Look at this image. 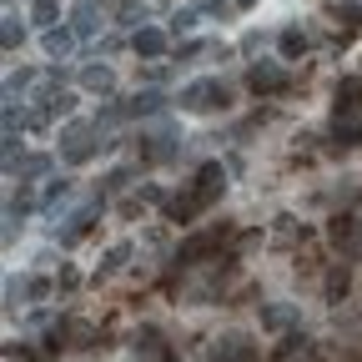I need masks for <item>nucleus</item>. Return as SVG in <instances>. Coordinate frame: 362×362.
<instances>
[{
	"label": "nucleus",
	"instance_id": "30",
	"mask_svg": "<svg viewBox=\"0 0 362 362\" xmlns=\"http://www.w3.org/2000/svg\"><path fill=\"white\" fill-rule=\"evenodd\" d=\"M277 237H282V242L297 237V216H277Z\"/></svg>",
	"mask_w": 362,
	"mask_h": 362
},
{
	"label": "nucleus",
	"instance_id": "3",
	"mask_svg": "<svg viewBox=\"0 0 362 362\" xmlns=\"http://www.w3.org/2000/svg\"><path fill=\"white\" fill-rule=\"evenodd\" d=\"M221 187H226V171H221V161H206V166H197L192 187H187V197H192V206H197V211H206V206L221 197Z\"/></svg>",
	"mask_w": 362,
	"mask_h": 362
},
{
	"label": "nucleus",
	"instance_id": "20",
	"mask_svg": "<svg viewBox=\"0 0 362 362\" xmlns=\"http://www.w3.org/2000/svg\"><path fill=\"white\" fill-rule=\"evenodd\" d=\"M11 171L25 176V181L30 176H45V171H51V156H21V161H11Z\"/></svg>",
	"mask_w": 362,
	"mask_h": 362
},
{
	"label": "nucleus",
	"instance_id": "11",
	"mask_svg": "<svg viewBox=\"0 0 362 362\" xmlns=\"http://www.w3.org/2000/svg\"><path fill=\"white\" fill-rule=\"evenodd\" d=\"M297 322V307L292 302H272V307H262V327L267 332H287Z\"/></svg>",
	"mask_w": 362,
	"mask_h": 362
},
{
	"label": "nucleus",
	"instance_id": "9",
	"mask_svg": "<svg viewBox=\"0 0 362 362\" xmlns=\"http://www.w3.org/2000/svg\"><path fill=\"white\" fill-rule=\"evenodd\" d=\"M96 216H101V197H96V202H86V206L61 226V242H66V247H71V242H81V237L90 232V221H96Z\"/></svg>",
	"mask_w": 362,
	"mask_h": 362
},
{
	"label": "nucleus",
	"instance_id": "5",
	"mask_svg": "<svg viewBox=\"0 0 362 362\" xmlns=\"http://www.w3.org/2000/svg\"><path fill=\"white\" fill-rule=\"evenodd\" d=\"M226 90L221 81H192L187 90H181V111H216V106H226Z\"/></svg>",
	"mask_w": 362,
	"mask_h": 362
},
{
	"label": "nucleus",
	"instance_id": "18",
	"mask_svg": "<svg viewBox=\"0 0 362 362\" xmlns=\"http://www.w3.org/2000/svg\"><path fill=\"white\" fill-rule=\"evenodd\" d=\"M126 257H131V242H116V247L101 257V267H96V282H101V277H116V272L126 267Z\"/></svg>",
	"mask_w": 362,
	"mask_h": 362
},
{
	"label": "nucleus",
	"instance_id": "7",
	"mask_svg": "<svg viewBox=\"0 0 362 362\" xmlns=\"http://www.w3.org/2000/svg\"><path fill=\"white\" fill-rule=\"evenodd\" d=\"M247 86L257 90V96H277V90L287 86V76H282V66H277V61H257V66L247 71Z\"/></svg>",
	"mask_w": 362,
	"mask_h": 362
},
{
	"label": "nucleus",
	"instance_id": "6",
	"mask_svg": "<svg viewBox=\"0 0 362 362\" xmlns=\"http://www.w3.org/2000/svg\"><path fill=\"white\" fill-rule=\"evenodd\" d=\"M141 161H171L176 151H181V136L171 131V126H151V131H141Z\"/></svg>",
	"mask_w": 362,
	"mask_h": 362
},
{
	"label": "nucleus",
	"instance_id": "33",
	"mask_svg": "<svg viewBox=\"0 0 362 362\" xmlns=\"http://www.w3.org/2000/svg\"><path fill=\"white\" fill-rule=\"evenodd\" d=\"M76 282H81V277H76V272H71V267H61V282H56V287H61V292H71Z\"/></svg>",
	"mask_w": 362,
	"mask_h": 362
},
{
	"label": "nucleus",
	"instance_id": "32",
	"mask_svg": "<svg viewBox=\"0 0 362 362\" xmlns=\"http://www.w3.org/2000/svg\"><path fill=\"white\" fill-rule=\"evenodd\" d=\"M126 181H131V171H126V166H121V171H111V176H106V192H121Z\"/></svg>",
	"mask_w": 362,
	"mask_h": 362
},
{
	"label": "nucleus",
	"instance_id": "13",
	"mask_svg": "<svg viewBox=\"0 0 362 362\" xmlns=\"http://www.w3.org/2000/svg\"><path fill=\"white\" fill-rule=\"evenodd\" d=\"M81 86L90 90V96H111V90H116V76H111V66H86V71H81Z\"/></svg>",
	"mask_w": 362,
	"mask_h": 362
},
{
	"label": "nucleus",
	"instance_id": "15",
	"mask_svg": "<svg viewBox=\"0 0 362 362\" xmlns=\"http://www.w3.org/2000/svg\"><path fill=\"white\" fill-rule=\"evenodd\" d=\"M161 106H166V96H161V90H141V96H131L121 111H126V116H156Z\"/></svg>",
	"mask_w": 362,
	"mask_h": 362
},
{
	"label": "nucleus",
	"instance_id": "17",
	"mask_svg": "<svg viewBox=\"0 0 362 362\" xmlns=\"http://www.w3.org/2000/svg\"><path fill=\"white\" fill-rule=\"evenodd\" d=\"M71 30L86 40V35H96L101 30V11L96 6H76V16H71Z\"/></svg>",
	"mask_w": 362,
	"mask_h": 362
},
{
	"label": "nucleus",
	"instance_id": "1",
	"mask_svg": "<svg viewBox=\"0 0 362 362\" xmlns=\"http://www.w3.org/2000/svg\"><path fill=\"white\" fill-rule=\"evenodd\" d=\"M332 141L347 151L362 141V76L337 86V111H332Z\"/></svg>",
	"mask_w": 362,
	"mask_h": 362
},
{
	"label": "nucleus",
	"instance_id": "24",
	"mask_svg": "<svg viewBox=\"0 0 362 362\" xmlns=\"http://www.w3.org/2000/svg\"><path fill=\"white\" fill-rule=\"evenodd\" d=\"M30 206H35V197H30V192H16V197H11V211H6V221H25V216H30Z\"/></svg>",
	"mask_w": 362,
	"mask_h": 362
},
{
	"label": "nucleus",
	"instance_id": "10",
	"mask_svg": "<svg viewBox=\"0 0 362 362\" xmlns=\"http://www.w3.org/2000/svg\"><path fill=\"white\" fill-rule=\"evenodd\" d=\"M40 51L51 56V61H66V56L76 51V30H61V25L45 30V35H40Z\"/></svg>",
	"mask_w": 362,
	"mask_h": 362
},
{
	"label": "nucleus",
	"instance_id": "23",
	"mask_svg": "<svg viewBox=\"0 0 362 362\" xmlns=\"http://www.w3.org/2000/svg\"><path fill=\"white\" fill-rule=\"evenodd\" d=\"M35 25H45V30H56V16H61V6H56V0H35Z\"/></svg>",
	"mask_w": 362,
	"mask_h": 362
},
{
	"label": "nucleus",
	"instance_id": "22",
	"mask_svg": "<svg viewBox=\"0 0 362 362\" xmlns=\"http://www.w3.org/2000/svg\"><path fill=\"white\" fill-rule=\"evenodd\" d=\"M302 51H307L302 25H287V30H282V56H302Z\"/></svg>",
	"mask_w": 362,
	"mask_h": 362
},
{
	"label": "nucleus",
	"instance_id": "25",
	"mask_svg": "<svg viewBox=\"0 0 362 362\" xmlns=\"http://www.w3.org/2000/svg\"><path fill=\"white\" fill-rule=\"evenodd\" d=\"M0 40H6V51H16V45L25 40V25H21L16 16H6V25H0Z\"/></svg>",
	"mask_w": 362,
	"mask_h": 362
},
{
	"label": "nucleus",
	"instance_id": "31",
	"mask_svg": "<svg viewBox=\"0 0 362 362\" xmlns=\"http://www.w3.org/2000/svg\"><path fill=\"white\" fill-rule=\"evenodd\" d=\"M197 11H206V16H226L232 6H226V0H197Z\"/></svg>",
	"mask_w": 362,
	"mask_h": 362
},
{
	"label": "nucleus",
	"instance_id": "4",
	"mask_svg": "<svg viewBox=\"0 0 362 362\" xmlns=\"http://www.w3.org/2000/svg\"><path fill=\"white\" fill-rule=\"evenodd\" d=\"M226 237H232V226H206V232H197V237H187V242H181V252H176V267H192V262H206Z\"/></svg>",
	"mask_w": 362,
	"mask_h": 362
},
{
	"label": "nucleus",
	"instance_id": "2",
	"mask_svg": "<svg viewBox=\"0 0 362 362\" xmlns=\"http://www.w3.org/2000/svg\"><path fill=\"white\" fill-rule=\"evenodd\" d=\"M101 146H111L101 126H66V136H61V156H66L71 166L90 161V156H96Z\"/></svg>",
	"mask_w": 362,
	"mask_h": 362
},
{
	"label": "nucleus",
	"instance_id": "27",
	"mask_svg": "<svg viewBox=\"0 0 362 362\" xmlns=\"http://www.w3.org/2000/svg\"><path fill=\"white\" fill-rule=\"evenodd\" d=\"M327 232H332V242L342 247V242H352V232H357V226H352V216H332V226H327Z\"/></svg>",
	"mask_w": 362,
	"mask_h": 362
},
{
	"label": "nucleus",
	"instance_id": "14",
	"mask_svg": "<svg viewBox=\"0 0 362 362\" xmlns=\"http://www.w3.org/2000/svg\"><path fill=\"white\" fill-rule=\"evenodd\" d=\"M131 45H136V56L156 61V56L166 51V35H161V30H151V25H141V30H136V40H131Z\"/></svg>",
	"mask_w": 362,
	"mask_h": 362
},
{
	"label": "nucleus",
	"instance_id": "19",
	"mask_svg": "<svg viewBox=\"0 0 362 362\" xmlns=\"http://www.w3.org/2000/svg\"><path fill=\"white\" fill-rule=\"evenodd\" d=\"M347 287H352V277H347V267L337 262V267L327 272V282H322V292H327V302H342V297H347Z\"/></svg>",
	"mask_w": 362,
	"mask_h": 362
},
{
	"label": "nucleus",
	"instance_id": "34",
	"mask_svg": "<svg viewBox=\"0 0 362 362\" xmlns=\"http://www.w3.org/2000/svg\"><path fill=\"white\" fill-rule=\"evenodd\" d=\"M237 6H242V11H252V6H257V0H237Z\"/></svg>",
	"mask_w": 362,
	"mask_h": 362
},
{
	"label": "nucleus",
	"instance_id": "29",
	"mask_svg": "<svg viewBox=\"0 0 362 362\" xmlns=\"http://www.w3.org/2000/svg\"><path fill=\"white\" fill-rule=\"evenodd\" d=\"M192 25H197V11H176V16H171V30H176V35L192 30Z\"/></svg>",
	"mask_w": 362,
	"mask_h": 362
},
{
	"label": "nucleus",
	"instance_id": "26",
	"mask_svg": "<svg viewBox=\"0 0 362 362\" xmlns=\"http://www.w3.org/2000/svg\"><path fill=\"white\" fill-rule=\"evenodd\" d=\"M25 297H30V282H16V277H11V282H6V307L16 312V307H21Z\"/></svg>",
	"mask_w": 362,
	"mask_h": 362
},
{
	"label": "nucleus",
	"instance_id": "12",
	"mask_svg": "<svg viewBox=\"0 0 362 362\" xmlns=\"http://www.w3.org/2000/svg\"><path fill=\"white\" fill-rule=\"evenodd\" d=\"M131 342H136V357H146V362H166V342H161V332H156V327H141Z\"/></svg>",
	"mask_w": 362,
	"mask_h": 362
},
{
	"label": "nucleus",
	"instance_id": "8",
	"mask_svg": "<svg viewBox=\"0 0 362 362\" xmlns=\"http://www.w3.org/2000/svg\"><path fill=\"white\" fill-rule=\"evenodd\" d=\"M211 362H257V347H252L242 332H226V337H216Z\"/></svg>",
	"mask_w": 362,
	"mask_h": 362
},
{
	"label": "nucleus",
	"instance_id": "28",
	"mask_svg": "<svg viewBox=\"0 0 362 362\" xmlns=\"http://www.w3.org/2000/svg\"><path fill=\"white\" fill-rule=\"evenodd\" d=\"M71 106H76V96H66V90H56V96L45 101V111H51V116H66Z\"/></svg>",
	"mask_w": 362,
	"mask_h": 362
},
{
	"label": "nucleus",
	"instance_id": "21",
	"mask_svg": "<svg viewBox=\"0 0 362 362\" xmlns=\"http://www.w3.org/2000/svg\"><path fill=\"white\" fill-rule=\"evenodd\" d=\"M71 192H76V181H71V176H56V181H51V192H45V206L56 211V206H61Z\"/></svg>",
	"mask_w": 362,
	"mask_h": 362
},
{
	"label": "nucleus",
	"instance_id": "16",
	"mask_svg": "<svg viewBox=\"0 0 362 362\" xmlns=\"http://www.w3.org/2000/svg\"><path fill=\"white\" fill-rule=\"evenodd\" d=\"M297 357L307 362V357H312V342H307L302 332H287V337H282V347H277V362H297Z\"/></svg>",
	"mask_w": 362,
	"mask_h": 362
}]
</instances>
